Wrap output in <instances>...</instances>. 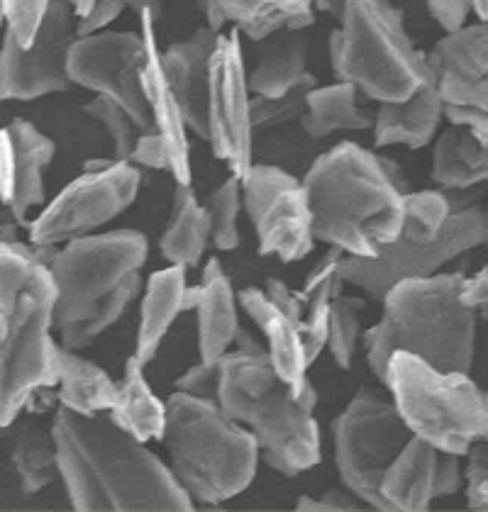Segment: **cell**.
I'll use <instances>...</instances> for the list:
<instances>
[{"label":"cell","mask_w":488,"mask_h":512,"mask_svg":"<svg viewBox=\"0 0 488 512\" xmlns=\"http://www.w3.org/2000/svg\"><path fill=\"white\" fill-rule=\"evenodd\" d=\"M52 437L59 481L74 510H196L147 442L132 437L108 415L83 417L59 408Z\"/></svg>","instance_id":"obj_1"},{"label":"cell","mask_w":488,"mask_h":512,"mask_svg":"<svg viewBox=\"0 0 488 512\" xmlns=\"http://www.w3.org/2000/svg\"><path fill=\"white\" fill-rule=\"evenodd\" d=\"M313 237L345 256L369 259L396 242L403 225L401 169L357 142L320 154L303 176Z\"/></svg>","instance_id":"obj_2"},{"label":"cell","mask_w":488,"mask_h":512,"mask_svg":"<svg viewBox=\"0 0 488 512\" xmlns=\"http://www.w3.org/2000/svg\"><path fill=\"white\" fill-rule=\"evenodd\" d=\"M54 252L20 239L0 242V427L13 425L37 393L57 386Z\"/></svg>","instance_id":"obj_3"},{"label":"cell","mask_w":488,"mask_h":512,"mask_svg":"<svg viewBox=\"0 0 488 512\" xmlns=\"http://www.w3.org/2000/svg\"><path fill=\"white\" fill-rule=\"evenodd\" d=\"M464 274H432L398 281L381 298L384 313L364 330V359L384 386L393 352H408L442 371H471L476 352V317L462 303Z\"/></svg>","instance_id":"obj_4"},{"label":"cell","mask_w":488,"mask_h":512,"mask_svg":"<svg viewBox=\"0 0 488 512\" xmlns=\"http://www.w3.org/2000/svg\"><path fill=\"white\" fill-rule=\"evenodd\" d=\"M162 444L171 476L193 505H223L247 491L257 476L259 449L252 432L213 398L171 393Z\"/></svg>","instance_id":"obj_5"},{"label":"cell","mask_w":488,"mask_h":512,"mask_svg":"<svg viewBox=\"0 0 488 512\" xmlns=\"http://www.w3.org/2000/svg\"><path fill=\"white\" fill-rule=\"evenodd\" d=\"M340 25L330 35L337 81L357 86L374 103L406 100L432 81L427 54L406 30L391 0H337Z\"/></svg>","instance_id":"obj_6"},{"label":"cell","mask_w":488,"mask_h":512,"mask_svg":"<svg viewBox=\"0 0 488 512\" xmlns=\"http://www.w3.org/2000/svg\"><path fill=\"white\" fill-rule=\"evenodd\" d=\"M384 388L410 432L447 454L464 456L488 434V393L467 371H442L408 352H393Z\"/></svg>","instance_id":"obj_7"},{"label":"cell","mask_w":488,"mask_h":512,"mask_svg":"<svg viewBox=\"0 0 488 512\" xmlns=\"http://www.w3.org/2000/svg\"><path fill=\"white\" fill-rule=\"evenodd\" d=\"M413 437L386 388L362 386L332 425L335 466L342 486L366 508L386 510L379 483Z\"/></svg>","instance_id":"obj_8"},{"label":"cell","mask_w":488,"mask_h":512,"mask_svg":"<svg viewBox=\"0 0 488 512\" xmlns=\"http://www.w3.org/2000/svg\"><path fill=\"white\" fill-rule=\"evenodd\" d=\"M147 239L137 230L96 232L61 244L49 261L54 281V330L81 322L125 278L147 264Z\"/></svg>","instance_id":"obj_9"},{"label":"cell","mask_w":488,"mask_h":512,"mask_svg":"<svg viewBox=\"0 0 488 512\" xmlns=\"http://www.w3.org/2000/svg\"><path fill=\"white\" fill-rule=\"evenodd\" d=\"M452 193V215L445 230L432 244L413 247V244L391 242L376 256L359 259V256H342L340 278L345 286L357 288L366 298L379 300L386 296L391 286L406 278H423L440 274L449 261L459 259L471 249L488 242V208L471 191Z\"/></svg>","instance_id":"obj_10"},{"label":"cell","mask_w":488,"mask_h":512,"mask_svg":"<svg viewBox=\"0 0 488 512\" xmlns=\"http://www.w3.org/2000/svg\"><path fill=\"white\" fill-rule=\"evenodd\" d=\"M142 176L137 166L122 159L86 161L83 171L44 205V210L27 225L30 242L40 247H61L125 213L140 193Z\"/></svg>","instance_id":"obj_11"},{"label":"cell","mask_w":488,"mask_h":512,"mask_svg":"<svg viewBox=\"0 0 488 512\" xmlns=\"http://www.w3.org/2000/svg\"><path fill=\"white\" fill-rule=\"evenodd\" d=\"M315 405L318 391L313 383H308L303 393H293L286 381H276L249 405L240 425L252 432L259 461L271 471L296 478L320 464L323 447Z\"/></svg>","instance_id":"obj_12"},{"label":"cell","mask_w":488,"mask_h":512,"mask_svg":"<svg viewBox=\"0 0 488 512\" xmlns=\"http://www.w3.org/2000/svg\"><path fill=\"white\" fill-rule=\"evenodd\" d=\"M242 208L247 210L262 256L296 264L313 252V215L303 178L254 161L242 178Z\"/></svg>","instance_id":"obj_13"},{"label":"cell","mask_w":488,"mask_h":512,"mask_svg":"<svg viewBox=\"0 0 488 512\" xmlns=\"http://www.w3.org/2000/svg\"><path fill=\"white\" fill-rule=\"evenodd\" d=\"M252 91L247 79L242 35L227 27L218 35L208 71V142L215 159L232 176L244 178L254 164Z\"/></svg>","instance_id":"obj_14"},{"label":"cell","mask_w":488,"mask_h":512,"mask_svg":"<svg viewBox=\"0 0 488 512\" xmlns=\"http://www.w3.org/2000/svg\"><path fill=\"white\" fill-rule=\"evenodd\" d=\"M76 40V15L69 0H52L42 27L27 47L3 32L0 100H37L69 91V49Z\"/></svg>","instance_id":"obj_15"},{"label":"cell","mask_w":488,"mask_h":512,"mask_svg":"<svg viewBox=\"0 0 488 512\" xmlns=\"http://www.w3.org/2000/svg\"><path fill=\"white\" fill-rule=\"evenodd\" d=\"M147 37L140 32L103 30L76 37L69 49V79L93 96L118 103L137 125L149 130V105L144 98Z\"/></svg>","instance_id":"obj_16"},{"label":"cell","mask_w":488,"mask_h":512,"mask_svg":"<svg viewBox=\"0 0 488 512\" xmlns=\"http://www.w3.org/2000/svg\"><path fill=\"white\" fill-rule=\"evenodd\" d=\"M432 83L445 103V120L488 113V25L467 22L447 32L427 54Z\"/></svg>","instance_id":"obj_17"},{"label":"cell","mask_w":488,"mask_h":512,"mask_svg":"<svg viewBox=\"0 0 488 512\" xmlns=\"http://www.w3.org/2000/svg\"><path fill=\"white\" fill-rule=\"evenodd\" d=\"M57 144L30 120H13L0 127V205L20 225L47 200L44 174L52 166Z\"/></svg>","instance_id":"obj_18"},{"label":"cell","mask_w":488,"mask_h":512,"mask_svg":"<svg viewBox=\"0 0 488 512\" xmlns=\"http://www.w3.org/2000/svg\"><path fill=\"white\" fill-rule=\"evenodd\" d=\"M162 15V3L147 5L137 13L142 25V35L147 37V64H144V98L149 105V120L152 130L162 137L169 149V174L176 183H191V142H188V127L181 118V110L176 105L174 93L166 83L162 69V47L157 42V20Z\"/></svg>","instance_id":"obj_19"},{"label":"cell","mask_w":488,"mask_h":512,"mask_svg":"<svg viewBox=\"0 0 488 512\" xmlns=\"http://www.w3.org/2000/svg\"><path fill=\"white\" fill-rule=\"evenodd\" d=\"M220 32L198 27L162 49V69L188 132L208 142V71Z\"/></svg>","instance_id":"obj_20"},{"label":"cell","mask_w":488,"mask_h":512,"mask_svg":"<svg viewBox=\"0 0 488 512\" xmlns=\"http://www.w3.org/2000/svg\"><path fill=\"white\" fill-rule=\"evenodd\" d=\"M186 308L196 310L198 317V359L215 364L235 347L242 330L237 293L218 256H210L203 266L201 281L188 286Z\"/></svg>","instance_id":"obj_21"},{"label":"cell","mask_w":488,"mask_h":512,"mask_svg":"<svg viewBox=\"0 0 488 512\" xmlns=\"http://www.w3.org/2000/svg\"><path fill=\"white\" fill-rule=\"evenodd\" d=\"M208 27L240 32L252 42H264L284 30H308L323 0H198Z\"/></svg>","instance_id":"obj_22"},{"label":"cell","mask_w":488,"mask_h":512,"mask_svg":"<svg viewBox=\"0 0 488 512\" xmlns=\"http://www.w3.org/2000/svg\"><path fill=\"white\" fill-rule=\"evenodd\" d=\"M237 303L264 335V349L281 381H286L293 388V393H303L310 383L308 369L313 366L305 354L303 320H296V317L276 308L266 298L264 288H244L237 293Z\"/></svg>","instance_id":"obj_23"},{"label":"cell","mask_w":488,"mask_h":512,"mask_svg":"<svg viewBox=\"0 0 488 512\" xmlns=\"http://www.w3.org/2000/svg\"><path fill=\"white\" fill-rule=\"evenodd\" d=\"M442 122H445V103H442L435 83L427 81L406 100L379 103L371 132H374V144L379 149H423L437 137Z\"/></svg>","instance_id":"obj_24"},{"label":"cell","mask_w":488,"mask_h":512,"mask_svg":"<svg viewBox=\"0 0 488 512\" xmlns=\"http://www.w3.org/2000/svg\"><path fill=\"white\" fill-rule=\"evenodd\" d=\"M440 449L420 437H410L406 447L388 464L379 483L388 512L430 510L435 498V473Z\"/></svg>","instance_id":"obj_25"},{"label":"cell","mask_w":488,"mask_h":512,"mask_svg":"<svg viewBox=\"0 0 488 512\" xmlns=\"http://www.w3.org/2000/svg\"><path fill=\"white\" fill-rule=\"evenodd\" d=\"M188 298V271L181 266L169 264L166 269L154 271L144 286L142 308H140V327H137L135 356L142 366L154 361L164 337L186 313Z\"/></svg>","instance_id":"obj_26"},{"label":"cell","mask_w":488,"mask_h":512,"mask_svg":"<svg viewBox=\"0 0 488 512\" xmlns=\"http://www.w3.org/2000/svg\"><path fill=\"white\" fill-rule=\"evenodd\" d=\"M432 183L442 191H474L488 183V137L467 125L437 132L432 149Z\"/></svg>","instance_id":"obj_27"},{"label":"cell","mask_w":488,"mask_h":512,"mask_svg":"<svg viewBox=\"0 0 488 512\" xmlns=\"http://www.w3.org/2000/svg\"><path fill=\"white\" fill-rule=\"evenodd\" d=\"M308 37L305 30H284L264 40V52L249 71V91L259 98H281L303 86H315L308 71Z\"/></svg>","instance_id":"obj_28"},{"label":"cell","mask_w":488,"mask_h":512,"mask_svg":"<svg viewBox=\"0 0 488 512\" xmlns=\"http://www.w3.org/2000/svg\"><path fill=\"white\" fill-rule=\"evenodd\" d=\"M210 244V217L191 183H176L169 220L159 239V249L169 264L191 271L203 261Z\"/></svg>","instance_id":"obj_29"},{"label":"cell","mask_w":488,"mask_h":512,"mask_svg":"<svg viewBox=\"0 0 488 512\" xmlns=\"http://www.w3.org/2000/svg\"><path fill=\"white\" fill-rule=\"evenodd\" d=\"M57 398L61 408L83 417L108 415L118 398V381L81 352L59 347Z\"/></svg>","instance_id":"obj_30"},{"label":"cell","mask_w":488,"mask_h":512,"mask_svg":"<svg viewBox=\"0 0 488 512\" xmlns=\"http://www.w3.org/2000/svg\"><path fill=\"white\" fill-rule=\"evenodd\" d=\"M357 86L347 81L313 86L305 96L301 127L310 139H325L335 132H364L374 127V113L359 105Z\"/></svg>","instance_id":"obj_31"},{"label":"cell","mask_w":488,"mask_h":512,"mask_svg":"<svg viewBox=\"0 0 488 512\" xmlns=\"http://www.w3.org/2000/svg\"><path fill=\"white\" fill-rule=\"evenodd\" d=\"M144 369L147 366H142L135 354L125 361V371H122V378L118 381V398H115V405L108 417L140 442L149 444L154 439L162 442L166 403L152 391L147 376H144Z\"/></svg>","instance_id":"obj_32"},{"label":"cell","mask_w":488,"mask_h":512,"mask_svg":"<svg viewBox=\"0 0 488 512\" xmlns=\"http://www.w3.org/2000/svg\"><path fill=\"white\" fill-rule=\"evenodd\" d=\"M13 466L25 495H37L59 481V461L54 449L52 427L40 422H27L15 434Z\"/></svg>","instance_id":"obj_33"},{"label":"cell","mask_w":488,"mask_h":512,"mask_svg":"<svg viewBox=\"0 0 488 512\" xmlns=\"http://www.w3.org/2000/svg\"><path fill=\"white\" fill-rule=\"evenodd\" d=\"M140 291V274H132L130 278H125L108 298H103L101 303L96 305V310H93L91 315L83 317L81 322H74V325H64L59 327V330H54L59 335V347L71 349V352H83V349L91 347L105 330H110V327L120 320L127 305L137 298Z\"/></svg>","instance_id":"obj_34"},{"label":"cell","mask_w":488,"mask_h":512,"mask_svg":"<svg viewBox=\"0 0 488 512\" xmlns=\"http://www.w3.org/2000/svg\"><path fill=\"white\" fill-rule=\"evenodd\" d=\"M452 215V193L442 188L408 191L403 196V225L398 239L413 247L432 244Z\"/></svg>","instance_id":"obj_35"},{"label":"cell","mask_w":488,"mask_h":512,"mask_svg":"<svg viewBox=\"0 0 488 512\" xmlns=\"http://www.w3.org/2000/svg\"><path fill=\"white\" fill-rule=\"evenodd\" d=\"M364 296L337 293L330 305V327H327V344L332 361L342 371L352 369L357 359V349L364 335Z\"/></svg>","instance_id":"obj_36"},{"label":"cell","mask_w":488,"mask_h":512,"mask_svg":"<svg viewBox=\"0 0 488 512\" xmlns=\"http://www.w3.org/2000/svg\"><path fill=\"white\" fill-rule=\"evenodd\" d=\"M210 217V244L218 252H235L240 247V213H242V178L227 176L208 198L203 200Z\"/></svg>","instance_id":"obj_37"},{"label":"cell","mask_w":488,"mask_h":512,"mask_svg":"<svg viewBox=\"0 0 488 512\" xmlns=\"http://www.w3.org/2000/svg\"><path fill=\"white\" fill-rule=\"evenodd\" d=\"M83 113H86L91 120H96L105 130V135L110 137L115 159H122V161L130 159L132 149H135L137 139H140L144 127L137 125L127 110H122L118 103H113V100L103 96H93L86 105H83Z\"/></svg>","instance_id":"obj_38"},{"label":"cell","mask_w":488,"mask_h":512,"mask_svg":"<svg viewBox=\"0 0 488 512\" xmlns=\"http://www.w3.org/2000/svg\"><path fill=\"white\" fill-rule=\"evenodd\" d=\"M318 86V83H315ZM313 86H303L281 98H259L252 96V125L254 132L274 130V127L288 125L301 120L305 110V96Z\"/></svg>","instance_id":"obj_39"},{"label":"cell","mask_w":488,"mask_h":512,"mask_svg":"<svg viewBox=\"0 0 488 512\" xmlns=\"http://www.w3.org/2000/svg\"><path fill=\"white\" fill-rule=\"evenodd\" d=\"M5 3V30L13 32V37L22 47L32 44L37 30L42 27L52 0H3Z\"/></svg>","instance_id":"obj_40"},{"label":"cell","mask_w":488,"mask_h":512,"mask_svg":"<svg viewBox=\"0 0 488 512\" xmlns=\"http://www.w3.org/2000/svg\"><path fill=\"white\" fill-rule=\"evenodd\" d=\"M218 381H220L218 361L210 364V361L198 359V364H193L191 369H186L179 378H176L174 391L196 395V398L215 400V395H218Z\"/></svg>","instance_id":"obj_41"},{"label":"cell","mask_w":488,"mask_h":512,"mask_svg":"<svg viewBox=\"0 0 488 512\" xmlns=\"http://www.w3.org/2000/svg\"><path fill=\"white\" fill-rule=\"evenodd\" d=\"M130 161L132 166H137V169H152V171H166L169 174V149H166V144L162 142V137L157 135V132L149 127V130H144L140 139H137L135 149H132L130 154Z\"/></svg>","instance_id":"obj_42"},{"label":"cell","mask_w":488,"mask_h":512,"mask_svg":"<svg viewBox=\"0 0 488 512\" xmlns=\"http://www.w3.org/2000/svg\"><path fill=\"white\" fill-rule=\"evenodd\" d=\"M130 8V0H96L83 18H76V37L96 35V32L110 30L115 20Z\"/></svg>","instance_id":"obj_43"},{"label":"cell","mask_w":488,"mask_h":512,"mask_svg":"<svg viewBox=\"0 0 488 512\" xmlns=\"http://www.w3.org/2000/svg\"><path fill=\"white\" fill-rule=\"evenodd\" d=\"M364 503L357 498L352 491H347L345 486L342 488H332V491H327L323 495H318V498H313V495H301L296 503V510L301 512H315V510H325V512H354V510H362Z\"/></svg>","instance_id":"obj_44"},{"label":"cell","mask_w":488,"mask_h":512,"mask_svg":"<svg viewBox=\"0 0 488 512\" xmlns=\"http://www.w3.org/2000/svg\"><path fill=\"white\" fill-rule=\"evenodd\" d=\"M425 5L430 18L440 25V30L445 35L467 25L469 15L474 13L471 10V0H425Z\"/></svg>","instance_id":"obj_45"},{"label":"cell","mask_w":488,"mask_h":512,"mask_svg":"<svg viewBox=\"0 0 488 512\" xmlns=\"http://www.w3.org/2000/svg\"><path fill=\"white\" fill-rule=\"evenodd\" d=\"M464 488V464L459 454L440 452L435 473V498H449Z\"/></svg>","instance_id":"obj_46"},{"label":"cell","mask_w":488,"mask_h":512,"mask_svg":"<svg viewBox=\"0 0 488 512\" xmlns=\"http://www.w3.org/2000/svg\"><path fill=\"white\" fill-rule=\"evenodd\" d=\"M459 298L469 310H474L476 317L488 322V264L474 276H464Z\"/></svg>","instance_id":"obj_47"},{"label":"cell","mask_w":488,"mask_h":512,"mask_svg":"<svg viewBox=\"0 0 488 512\" xmlns=\"http://www.w3.org/2000/svg\"><path fill=\"white\" fill-rule=\"evenodd\" d=\"M464 495H467L469 510L488 512V476L481 478V481L464 486Z\"/></svg>","instance_id":"obj_48"},{"label":"cell","mask_w":488,"mask_h":512,"mask_svg":"<svg viewBox=\"0 0 488 512\" xmlns=\"http://www.w3.org/2000/svg\"><path fill=\"white\" fill-rule=\"evenodd\" d=\"M452 122V125H467V127H474V130L484 132L488 137V113H467V115H457V118L447 120Z\"/></svg>","instance_id":"obj_49"},{"label":"cell","mask_w":488,"mask_h":512,"mask_svg":"<svg viewBox=\"0 0 488 512\" xmlns=\"http://www.w3.org/2000/svg\"><path fill=\"white\" fill-rule=\"evenodd\" d=\"M471 10H474L479 22H486L488 25V0H471Z\"/></svg>","instance_id":"obj_50"},{"label":"cell","mask_w":488,"mask_h":512,"mask_svg":"<svg viewBox=\"0 0 488 512\" xmlns=\"http://www.w3.org/2000/svg\"><path fill=\"white\" fill-rule=\"evenodd\" d=\"M3 22H5V3L0 0V25H3Z\"/></svg>","instance_id":"obj_51"},{"label":"cell","mask_w":488,"mask_h":512,"mask_svg":"<svg viewBox=\"0 0 488 512\" xmlns=\"http://www.w3.org/2000/svg\"><path fill=\"white\" fill-rule=\"evenodd\" d=\"M69 5H74V0H69Z\"/></svg>","instance_id":"obj_52"},{"label":"cell","mask_w":488,"mask_h":512,"mask_svg":"<svg viewBox=\"0 0 488 512\" xmlns=\"http://www.w3.org/2000/svg\"><path fill=\"white\" fill-rule=\"evenodd\" d=\"M486 439H488V434H486Z\"/></svg>","instance_id":"obj_53"}]
</instances>
